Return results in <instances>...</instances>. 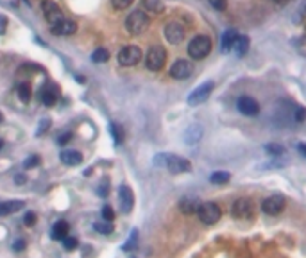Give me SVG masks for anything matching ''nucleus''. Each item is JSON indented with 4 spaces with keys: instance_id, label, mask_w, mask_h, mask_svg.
Returning a JSON list of instances; mask_svg holds the SVG:
<instances>
[{
    "instance_id": "f257e3e1",
    "label": "nucleus",
    "mask_w": 306,
    "mask_h": 258,
    "mask_svg": "<svg viewBox=\"0 0 306 258\" xmlns=\"http://www.w3.org/2000/svg\"><path fill=\"white\" fill-rule=\"evenodd\" d=\"M154 163L167 167L172 174H183V172H188L192 169V163L188 160L176 156V154H158L156 160H154Z\"/></svg>"
},
{
    "instance_id": "f03ea898",
    "label": "nucleus",
    "mask_w": 306,
    "mask_h": 258,
    "mask_svg": "<svg viewBox=\"0 0 306 258\" xmlns=\"http://www.w3.org/2000/svg\"><path fill=\"white\" fill-rule=\"evenodd\" d=\"M151 18L145 11H133L129 16L125 18V31L133 36H140L147 31Z\"/></svg>"
},
{
    "instance_id": "7ed1b4c3",
    "label": "nucleus",
    "mask_w": 306,
    "mask_h": 258,
    "mask_svg": "<svg viewBox=\"0 0 306 258\" xmlns=\"http://www.w3.org/2000/svg\"><path fill=\"white\" fill-rule=\"evenodd\" d=\"M212 52V40L204 34L195 36L188 43V56L194 59H204Z\"/></svg>"
},
{
    "instance_id": "20e7f679",
    "label": "nucleus",
    "mask_w": 306,
    "mask_h": 258,
    "mask_svg": "<svg viewBox=\"0 0 306 258\" xmlns=\"http://www.w3.org/2000/svg\"><path fill=\"white\" fill-rule=\"evenodd\" d=\"M167 61V50L161 45H153L149 48L147 56H145V66L151 72H158L163 68Z\"/></svg>"
},
{
    "instance_id": "39448f33",
    "label": "nucleus",
    "mask_w": 306,
    "mask_h": 258,
    "mask_svg": "<svg viewBox=\"0 0 306 258\" xmlns=\"http://www.w3.org/2000/svg\"><path fill=\"white\" fill-rule=\"evenodd\" d=\"M197 215H199L200 223L215 224L218 223V219L222 215V210H220V206L217 203H202V205H199Z\"/></svg>"
},
{
    "instance_id": "423d86ee",
    "label": "nucleus",
    "mask_w": 306,
    "mask_h": 258,
    "mask_svg": "<svg viewBox=\"0 0 306 258\" xmlns=\"http://www.w3.org/2000/svg\"><path fill=\"white\" fill-rule=\"evenodd\" d=\"M117 59L122 66H135V64L140 63V59H141L140 47H136V45H127V47H124L120 52H118Z\"/></svg>"
},
{
    "instance_id": "0eeeda50",
    "label": "nucleus",
    "mask_w": 306,
    "mask_h": 258,
    "mask_svg": "<svg viewBox=\"0 0 306 258\" xmlns=\"http://www.w3.org/2000/svg\"><path fill=\"white\" fill-rule=\"evenodd\" d=\"M42 11H43V15H45V20H47L50 25H56L58 22H61V20L65 18L63 16L61 7H59L56 2H52V0H43Z\"/></svg>"
},
{
    "instance_id": "6e6552de",
    "label": "nucleus",
    "mask_w": 306,
    "mask_h": 258,
    "mask_svg": "<svg viewBox=\"0 0 306 258\" xmlns=\"http://www.w3.org/2000/svg\"><path fill=\"white\" fill-rule=\"evenodd\" d=\"M213 81H208L204 82V84H200L199 88H195L192 94L188 95V104L190 106H199L202 104L204 100H208V97H210V94L213 92Z\"/></svg>"
},
{
    "instance_id": "1a4fd4ad",
    "label": "nucleus",
    "mask_w": 306,
    "mask_h": 258,
    "mask_svg": "<svg viewBox=\"0 0 306 258\" xmlns=\"http://www.w3.org/2000/svg\"><path fill=\"white\" fill-rule=\"evenodd\" d=\"M236 108L245 117H256L260 113V104L253 97H247V95H242L240 99L236 100Z\"/></svg>"
},
{
    "instance_id": "9d476101",
    "label": "nucleus",
    "mask_w": 306,
    "mask_h": 258,
    "mask_svg": "<svg viewBox=\"0 0 306 258\" xmlns=\"http://www.w3.org/2000/svg\"><path fill=\"white\" fill-rule=\"evenodd\" d=\"M192 72H194V64L186 61V59H177L176 63L170 66V76L174 79H179V81L188 79L192 76Z\"/></svg>"
},
{
    "instance_id": "9b49d317",
    "label": "nucleus",
    "mask_w": 306,
    "mask_h": 258,
    "mask_svg": "<svg viewBox=\"0 0 306 258\" xmlns=\"http://www.w3.org/2000/svg\"><path fill=\"white\" fill-rule=\"evenodd\" d=\"M165 38L168 43L172 45H177L184 40V27L177 22H170V24L165 25Z\"/></svg>"
},
{
    "instance_id": "f8f14e48",
    "label": "nucleus",
    "mask_w": 306,
    "mask_h": 258,
    "mask_svg": "<svg viewBox=\"0 0 306 258\" xmlns=\"http://www.w3.org/2000/svg\"><path fill=\"white\" fill-rule=\"evenodd\" d=\"M283 208H285V199L281 195H271V197L263 199V203H261V210L267 215H277Z\"/></svg>"
},
{
    "instance_id": "ddd939ff",
    "label": "nucleus",
    "mask_w": 306,
    "mask_h": 258,
    "mask_svg": "<svg viewBox=\"0 0 306 258\" xmlns=\"http://www.w3.org/2000/svg\"><path fill=\"white\" fill-rule=\"evenodd\" d=\"M231 213L236 219H247L253 215V203L249 199H238L231 206Z\"/></svg>"
},
{
    "instance_id": "4468645a",
    "label": "nucleus",
    "mask_w": 306,
    "mask_h": 258,
    "mask_svg": "<svg viewBox=\"0 0 306 258\" xmlns=\"http://www.w3.org/2000/svg\"><path fill=\"white\" fill-rule=\"evenodd\" d=\"M52 29L50 32L56 36H70V34H76L77 31V24L74 20H68V18H63L61 22H58L56 25H50Z\"/></svg>"
},
{
    "instance_id": "2eb2a0df",
    "label": "nucleus",
    "mask_w": 306,
    "mask_h": 258,
    "mask_svg": "<svg viewBox=\"0 0 306 258\" xmlns=\"http://www.w3.org/2000/svg\"><path fill=\"white\" fill-rule=\"evenodd\" d=\"M118 199H120V210L124 213H129L133 210V205H135V195H133V190H131L127 185H122L120 190H118Z\"/></svg>"
},
{
    "instance_id": "dca6fc26",
    "label": "nucleus",
    "mask_w": 306,
    "mask_h": 258,
    "mask_svg": "<svg viewBox=\"0 0 306 258\" xmlns=\"http://www.w3.org/2000/svg\"><path fill=\"white\" fill-rule=\"evenodd\" d=\"M59 97V88L56 84H45L40 90V100H42L45 106H54L56 100Z\"/></svg>"
},
{
    "instance_id": "f3484780",
    "label": "nucleus",
    "mask_w": 306,
    "mask_h": 258,
    "mask_svg": "<svg viewBox=\"0 0 306 258\" xmlns=\"http://www.w3.org/2000/svg\"><path fill=\"white\" fill-rule=\"evenodd\" d=\"M24 208V201L15 199V201H2L0 203V217H6V215H11L15 211L22 210Z\"/></svg>"
},
{
    "instance_id": "a211bd4d",
    "label": "nucleus",
    "mask_w": 306,
    "mask_h": 258,
    "mask_svg": "<svg viewBox=\"0 0 306 258\" xmlns=\"http://www.w3.org/2000/svg\"><path fill=\"white\" fill-rule=\"evenodd\" d=\"M59 158H61V161L65 165H68V167H76V165L83 163V154L79 153V151H72V149L63 151Z\"/></svg>"
},
{
    "instance_id": "6ab92c4d",
    "label": "nucleus",
    "mask_w": 306,
    "mask_h": 258,
    "mask_svg": "<svg viewBox=\"0 0 306 258\" xmlns=\"http://www.w3.org/2000/svg\"><path fill=\"white\" fill-rule=\"evenodd\" d=\"M236 38H238L236 29L226 31V32L222 34V38H220V50H222V52H230L231 48H233V45H235Z\"/></svg>"
},
{
    "instance_id": "aec40b11",
    "label": "nucleus",
    "mask_w": 306,
    "mask_h": 258,
    "mask_svg": "<svg viewBox=\"0 0 306 258\" xmlns=\"http://www.w3.org/2000/svg\"><path fill=\"white\" fill-rule=\"evenodd\" d=\"M68 229H70V226H68L66 221H58V223L52 226L50 235H52L54 241H63L66 235H68Z\"/></svg>"
},
{
    "instance_id": "412c9836",
    "label": "nucleus",
    "mask_w": 306,
    "mask_h": 258,
    "mask_svg": "<svg viewBox=\"0 0 306 258\" xmlns=\"http://www.w3.org/2000/svg\"><path fill=\"white\" fill-rule=\"evenodd\" d=\"M179 210L184 213V215H192V213H197L199 210V201L195 199H183L179 203Z\"/></svg>"
},
{
    "instance_id": "4be33fe9",
    "label": "nucleus",
    "mask_w": 306,
    "mask_h": 258,
    "mask_svg": "<svg viewBox=\"0 0 306 258\" xmlns=\"http://www.w3.org/2000/svg\"><path fill=\"white\" fill-rule=\"evenodd\" d=\"M233 47H235V52H236V56H238V58L245 56V54H247V50H249V38H247V36H238Z\"/></svg>"
},
{
    "instance_id": "5701e85b",
    "label": "nucleus",
    "mask_w": 306,
    "mask_h": 258,
    "mask_svg": "<svg viewBox=\"0 0 306 258\" xmlns=\"http://www.w3.org/2000/svg\"><path fill=\"white\" fill-rule=\"evenodd\" d=\"M230 179L231 174L226 172V170H217V172H213L212 176H210V183H213V185H224V183H228Z\"/></svg>"
},
{
    "instance_id": "b1692460",
    "label": "nucleus",
    "mask_w": 306,
    "mask_h": 258,
    "mask_svg": "<svg viewBox=\"0 0 306 258\" xmlns=\"http://www.w3.org/2000/svg\"><path fill=\"white\" fill-rule=\"evenodd\" d=\"M16 94H18V97H20V100H22V102H29V100H31V86H29V82H22V84H18Z\"/></svg>"
},
{
    "instance_id": "393cba45",
    "label": "nucleus",
    "mask_w": 306,
    "mask_h": 258,
    "mask_svg": "<svg viewBox=\"0 0 306 258\" xmlns=\"http://www.w3.org/2000/svg\"><path fill=\"white\" fill-rule=\"evenodd\" d=\"M107 59H109V52L102 47L95 48L93 54H92V61H93V63H106Z\"/></svg>"
},
{
    "instance_id": "a878e982",
    "label": "nucleus",
    "mask_w": 306,
    "mask_h": 258,
    "mask_svg": "<svg viewBox=\"0 0 306 258\" xmlns=\"http://www.w3.org/2000/svg\"><path fill=\"white\" fill-rule=\"evenodd\" d=\"M143 7L151 13H161L165 6L161 0H143Z\"/></svg>"
},
{
    "instance_id": "bb28decb",
    "label": "nucleus",
    "mask_w": 306,
    "mask_h": 258,
    "mask_svg": "<svg viewBox=\"0 0 306 258\" xmlns=\"http://www.w3.org/2000/svg\"><path fill=\"white\" fill-rule=\"evenodd\" d=\"M93 228H95V231H97V233L109 235V233H111L113 226H111V223H107V221H100V223L93 224Z\"/></svg>"
},
{
    "instance_id": "cd10ccee",
    "label": "nucleus",
    "mask_w": 306,
    "mask_h": 258,
    "mask_svg": "<svg viewBox=\"0 0 306 258\" xmlns=\"http://www.w3.org/2000/svg\"><path fill=\"white\" fill-rule=\"evenodd\" d=\"M111 135L115 138V144H118V145L124 142V131L118 124H111Z\"/></svg>"
},
{
    "instance_id": "c85d7f7f",
    "label": "nucleus",
    "mask_w": 306,
    "mask_h": 258,
    "mask_svg": "<svg viewBox=\"0 0 306 258\" xmlns=\"http://www.w3.org/2000/svg\"><path fill=\"white\" fill-rule=\"evenodd\" d=\"M136 241H138V231H133V233H131V237L129 239H127V242H125V246L122 247V249H124V251H129V249H135L136 247Z\"/></svg>"
},
{
    "instance_id": "c756f323",
    "label": "nucleus",
    "mask_w": 306,
    "mask_h": 258,
    "mask_svg": "<svg viewBox=\"0 0 306 258\" xmlns=\"http://www.w3.org/2000/svg\"><path fill=\"white\" fill-rule=\"evenodd\" d=\"M77 244H79V242H77L76 237H65V239H63V247H65L66 251H74L77 247Z\"/></svg>"
},
{
    "instance_id": "7c9ffc66",
    "label": "nucleus",
    "mask_w": 306,
    "mask_h": 258,
    "mask_svg": "<svg viewBox=\"0 0 306 258\" xmlns=\"http://www.w3.org/2000/svg\"><path fill=\"white\" fill-rule=\"evenodd\" d=\"M265 151L272 156H279V154H283V147L279 144H269V145H265Z\"/></svg>"
},
{
    "instance_id": "2f4dec72",
    "label": "nucleus",
    "mask_w": 306,
    "mask_h": 258,
    "mask_svg": "<svg viewBox=\"0 0 306 258\" xmlns=\"http://www.w3.org/2000/svg\"><path fill=\"white\" fill-rule=\"evenodd\" d=\"M133 2H135V0H111V6L115 7V9H120V11H122V9H127Z\"/></svg>"
},
{
    "instance_id": "473e14b6",
    "label": "nucleus",
    "mask_w": 306,
    "mask_h": 258,
    "mask_svg": "<svg viewBox=\"0 0 306 258\" xmlns=\"http://www.w3.org/2000/svg\"><path fill=\"white\" fill-rule=\"evenodd\" d=\"M102 217H104V221H107V223H111L113 219H115V211H113V208L109 205H106L102 208Z\"/></svg>"
},
{
    "instance_id": "72a5a7b5",
    "label": "nucleus",
    "mask_w": 306,
    "mask_h": 258,
    "mask_svg": "<svg viewBox=\"0 0 306 258\" xmlns=\"http://www.w3.org/2000/svg\"><path fill=\"white\" fill-rule=\"evenodd\" d=\"M210 2V6L215 7L217 11H224L226 7H228V0H208Z\"/></svg>"
},
{
    "instance_id": "f704fd0d",
    "label": "nucleus",
    "mask_w": 306,
    "mask_h": 258,
    "mask_svg": "<svg viewBox=\"0 0 306 258\" xmlns=\"http://www.w3.org/2000/svg\"><path fill=\"white\" fill-rule=\"evenodd\" d=\"M38 163H40V158H38V156H31V158H27L24 161V169H32V167H36Z\"/></svg>"
},
{
    "instance_id": "c9c22d12",
    "label": "nucleus",
    "mask_w": 306,
    "mask_h": 258,
    "mask_svg": "<svg viewBox=\"0 0 306 258\" xmlns=\"http://www.w3.org/2000/svg\"><path fill=\"white\" fill-rule=\"evenodd\" d=\"M294 118L297 120V122H303V120L306 118V110H305V108H295Z\"/></svg>"
},
{
    "instance_id": "e433bc0d",
    "label": "nucleus",
    "mask_w": 306,
    "mask_h": 258,
    "mask_svg": "<svg viewBox=\"0 0 306 258\" xmlns=\"http://www.w3.org/2000/svg\"><path fill=\"white\" fill-rule=\"evenodd\" d=\"M24 223L27 224V226H32V224L36 223V213H32V211H27L24 217Z\"/></svg>"
},
{
    "instance_id": "4c0bfd02",
    "label": "nucleus",
    "mask_w": 306,
    "mask_h": 258,
    "mask_svg": "<svg viewBox=\"0 0 306 258\" xmlns=\"http://www.w3.org/2000/svg\"><path fill=\"white\" fill-rule=\"evenodd\" d=\"M48 126H50V120H48V118L42 120V122H40V128H38V133H36V135H42V133H45V131L48 129Z\"/></svg>"
},
{
    "instance_id": "58836bf2",
    "label": "nucleus",
    "mask_w": 306,
    "mask_h": 258,
    "mask_svg": "<svg viewBox=\"0 0 306 258\" xmlns=\"http://www.w3.org/2000/svg\"><path fill=\"white\" fill-rule=\"evenodd\" d=\"M13 249H15V251H24V249H25V241H24V239H18V241L13 244Z\"/></svg>"
},
{
    "instance_id": "ea45409f",
    "label": "nucleus",
    "mask_w": 306,
    "mask_h": 258,
    "mask_svg": "<svg viewBox=\"0 0 306 258\" xmlns=\"http://www.w3.org/2000/svg\"><path fill=\"white\" fill-rule=\"evenodd\" d=\"M7 29V18L4 15H0V34H4Z\"/></svg>"
},
{
    "instance_id": "a19ab883",
    "label": "nucleus",
    "mask_w": 306,
    "mask_h": 258,
    "mask_svg": "<svg viewBox=\"0 0 306 258\" xmlns=\"http://www.w3.org/2000/svg\"><path fill=\"white\" fill-rule=\"evenodd\" d=\"M70 138H72V133H65V135H61L58 138V144H59V145H65V144L70 140Z\"/></svg>"
},
{
    "instance_id": "79ce46f5",
    "label": "nucleus",
    "mask_w": 306,
    "mask_h": 258,
    "mask_svg": "<svg viewBox=\"0 0 306 258\" xmlns=\"http://www.w3.org/2000/svg\"><path fill=\"white\" fill-rule=\"evenodd\" d=\"M301 15H303V16H306V0L303 2V4H301Z\"/></svg>"
},
{
    "instance_id": "37998d69",
    "label": "nucleus",
    "mask_w": 306,
    "mask_h": 258,
    "mask_svg": "<svg viewBox=\"0 0 306 258\" xmlns=\"http://www.w3.org/2000/svg\"><path fill=\"white\" fill-rule=\"evenodd\" d=\"M276 4H279V6H285V4H289L290 0H274Z\"/></svg>"
},
{
    "instance_id": "c03bdc74",
    "label": "nucleus",
    "mask_w": 306,
    "mask_h": 258,
    "mask_svg": "<svg viewBox=\"0 0 306 258\" xmlns=\"http://www.w3.org/2000/svg\"><path fill=\"white\" fill-rule=\"evenodd\" d=\"M299 151L306 156V144H301V145H299Z\"/></svg>"
},
{
    "instance_id": "a18cd8bd",
    "label": "nucleus",
    "mask_w": 306,
    "mask_h": 258,
    "mask_svg": "<svg viewBox=\"0 0 306 258\" xmlns=\"http://www.w3.org/2000/svg\"><path fill=\"white\" fill-rule=\"evenodd\" d=\"M15 181H16V183H24L25 177L24 176H16V177H15Z\"/></svg>"
},
{
    "instance_id": "49530a36",
    "label": "nucleus",
    "mask_w": 306,
    "mask_h": 258,
    "mask_svg": "<svg viewBox=\"0 0 306 258\" xmlns=\"http://www.w3.org/2000/svg\"><path fill=\"white\" fill-rule=\"evenodd\" d=\"M2 120H4V117H2V113H0V122H2Z\"/></svg>"
},
{
    "instance_id": "de8ad7c7",
    "label": "nucleus",
    "mask_w": 306,
    "mask_h": 258,
    "mask_svg": "<svg viewBox=\"0 0 306 258\" xmlns=\"http://www.w3.org/2000/svg\"><path fill=\"white\" fill-rule=\"evenodd\" d=\"M2 145H4V142H2V140H0V149H2Z\"/></svg>"
}]
</instances>
